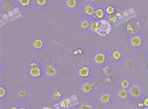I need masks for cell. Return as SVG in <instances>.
<instances>
[{
    "instance_id": "1",
    "label": "cell",
    "mask_w": 148,
    "mask_h": 109,
    "mask_svg": "<svg viewBox=\"0 0 148 109\" xmlns=\"http://www.w3.org/2000/svg\"><path fill=\"white\" fill-rule=\"evenodd\" d=\"M128 93L130 97L134 98L135 100H141L143 98V87L139 83H132L128 88Z\"/></svg>"
},
{
    "instance_id": "2",
    "label": "cell",
    "mask_w": 148,
    "mask_h": 109,
    "mask_svg": "<svg viewBox=\"0 0 148 109\" xmlns=\"http://www.w3.org/2000/svg\"><path fill=\"white\" fill-rule=\"evenodd\" d=\"M111 30H112V26L109 21L106 20L100 21V26H98V29L97 31L98 35H100V36H107V35L111 33Z\"/></svg>"
},
{
    "instance_id": "3",
    "label": "cell",
    "mask_w": 148,
    "mask_h": 109,
    "mask_svg": "<svg viewBox=\"0 0 148 109\" xmlns=\"http://www.w3.org/2000/svg\"><path fill=\"white\" fill-rule=\"evenodd\" d=\"M44 74L47 77H49V78H50V77L51 78L57 77L59 75L57 67L52 64H48L46 65V67H45V69H44Z\"/></svg>"
},
{
    "instance_id": "4",
    "label": "cell",
    "mask_w": 148,
    "mask_h": 109,
    "mask_svg": "<svg viewBox=\"0 0 148 109\" xmlns=\"http://www.w3.org/2000/svg\"><path fill=\"white\" fill-rule=\"evenodd\" d=\"M143 44V37L141 35H132L128 38V45L133 49L140 48Z\"/></svg>"
},
{
    "instance_id": "5",
    "label": "cell",
    "mask_w": 148,
    "mask_h": 109,
    "mask_svg": "<svg viewBox=\"0 0 148 109\" xmlns=\"http://www.w3.org/2000/svg\"><path fill=\"white\" fill-rule=\"evenodd\" d=\"M93 61L97 65H103L106 62V54L104 51H97L93 55Z\"/></svg>"
},
{
    "instance_id": "6",
    "label": "cell",
    "mask_w": 148,
    "mask_h": 109,
    "mask_svg": "<svg viewBox=\"0 0 148 109\" xmlns=\"http://www.w3.org/2000/svg\"><path fill=\"white\" fill-rule=\"evenodd\" d=\"M98 102H100L102 105H104L105 107L109 106V105L112 104V95H111V93H109V92L101 93L100 95V97H98Z\"/></svg>"
},
{
    "instance_id": "7",
    "label": "cell",
    "mask_w": 148,
    "mask_h": 109,
    "mask_svg": "<svg viewBox=\"0 0 148 109\" xmlns=\"http://www.w3.org/2000/svg\"><path fill=\"white\" fill-rule=\"evenodd\" d=\"M29 76L32 77V78H40L42 76V71L41 69L38 67V66H33V67H30L29 69Z\"/></svg>"
},
{
    "instance_id": "8",
    "label": "cell",
    "mask_w": 148,
    "mask_h": 109,
    "mask_svg": "<svg viewBox=\"0 0 148 109\" xmlns=\"http://www.w3.org/2000/svg\"><path fill=\"white\" fill-rule=\"evenodd\" d=\"M59 106L61 109H71L72 107H74L70 98H65V99L61 100L59 102Z\"/></svg>"
},
{
    "instance_id": "9",
    "label": "cell",
    "mask_w": 148,
    "mask_h": 109,
    "mask_svg": "<svg viewBox=\"0 0 148 109\" xmlns=\"http://www.w3.org/2000/svg\"><path fill=\"white\" fill-rule=\"evenodd\" d=\"M122 57H123V53L119 49H114L111 51V58L112 59V61L119 62L122 59Z\"/></svg>"
},
{
    "instance_id": "10",
    "label": "cell",
    "mask_w": 148,
    "mask_h": 109,
    "mask_svg": "<svg viewBox=\"0 0 148 109\" xmlns=\"http://www.w3.org/2000/svg\"><path fill=\"white\" fill-rule=\"evenodd\" d=\"M78 75L81 77H83V78H86V77L89 76L90 75V68L86 65L81 66L78 70Z\"/></svg>"
},
{
    "instance_id": "11",
    "label": "cell",
    "mask_w": 148,
    "mask_h": 109,
    "mask_svg": "<svg viewBox=\"0 0 148 109\" xmlns=\"http://www.w3.org/2000/svg\"><path fill=\"white\" fill-rule=\"evenodd\" d=\"M92 90H93V87L91 85V83H89L88 81H83L82 83V85H81V91H82L83 93L88 94L92 91Z\"/></svg>"
},
{
    "instance_id": "12",
    "label": "cell",
    "mask_w": 148,
    "mask_h": 109,
    "mask_svg": "<svg viewBox=\"0 0 148 109\" xmlns=\"http://www.w3.org/2000/svg\"><path fill=\"white\" fill-rule=\"evenodd\" d=\"M95 12H96V10H95L94 7L90 4H87L83 7V13L85 14L86 16H89V17H92L95 15Z\"/></svg>"
},
{
    "instance_id": "13",
    "label": "cell",
    "mask_w": 148,
    "mask_h": 109,
    "mask_svg": "<svg viewBox=\"0 0 148 109\" xmlns=\"http://www.w3.org/2000/svg\"><path fill=\"white\" fill-rule=\"evenodd\" d=\"M90 26V22L88 21V19L86 18H82L80 20V22H79V27L81 28L82 30H86L88 29Z\"/></svg>"
},
{
    "instance_id": "14",
    "label": "cell",
    "mask_w": 148,
    "mask_h": 109,
    "mask_svg": "<svg viewBox=\"0 0 148 109\" xmlns=\"http://www.w3.org/2000/svg\"><path fill=\"white\" fill-rule=\"evenodd\" d=\"M98 26H100V21L98 20H93L90 22V26L89 29L91 30V32L97 33V31L98 29Z\"/></svg>"
},
{
    "instance_id": "15",
    "label": "cell",
    "mask_w": 148,
    "mask_h": 109,
    "mask_svg": "<svg viewBox=\"0 0 148 109\" xmlns=\"http://www.w3.org/2000/svg\"><path fill=\"white\" fill-rule=\"evenodd\" d=\"M32 47L35 50H40V49L43 48V41L40 38H37V39H34L32 41Z\"/></svg>"
},
{
    "instance_id": "16",
    "label": "cell",
    "mask_w": 148,
    "mask_h": 109,
    "mask_svg": "<svg viewBox=\"0 0 148 109\" xmlns=\"http://www.w3.org/2000/svg\"><path fill=\"white\" fill-rule=\"evenodd\" d=\"M17 96L21 98V99H26L28 97V91L26 89H24V88L19 89L17 90Z\"/></svg>"
},
{
    "instance_id": "17",
    "label": "cell",
    "mask_w": 148,
    "mask_h": 109,
    "mask_svg": "<svg viewBox=\"0 0 148 109\" xmlns=\"http://www.w3.org/2000/svg\"><path fill=\"white\" fill-rule=\"evenodd\" d=\"M130 82L128 79L126 78H122L120 81H119V87L121 88V89H128L130 87Z\"/></svg>"
},
{
    "instance_id": "18",
    "label": "cell",
    "mask_w": 148,
    "mask_h": 109,
    "mask_svg": "<svg viewBox=\"0 0 148 109\" xmlns=\"http://www.w3.org/2000/svg\"><path fill=\"white\" fill-rule=\"evenodd\" d=\"M128 91L126 90V89H120L118 91V97L122 100H126L128 99Z\"/></svg>"
},
{
    "instance_id": "19",
    "label": "cell",
    "mask_w": 148,
    "mask_h": 109,
    "mask_svg": "<svg viewBox=\"0 0 148 109\" xmlns=\"http://www.w3.org/2000/svg\"><path fill=\"white\" fill-rule=\"evenodd\" d=\"M78 109H96V107H95V105L92 104L91 103L84 102V103H82L79 104Z\"/></svg>"
},
{
    "instance_id": "20",
    "label": "cell",
    "mask_w": 148,
    "mask_h": 109,
    "mask_svg": "<svg viewBox=\"0 0 148 109\" xmlns=\"http://www.w3.org/2000/svg\"><path fill=\"white\" fill-rule=\"evenodd\" d=\"M95 17L97 18V20L101 21L104 18V10L102 9H97L96 12H95Z\"/></svg>"
},
{
    "instance_id": "21",
    "label": "cell",
    "mask_w": 148,
    "mask_h": 109,
    "mask_svg": "<svg viewBox=\"0 0 148 109\" xmlns=\"http://www.w3.org/2000/svg\"><path fill=\"white\" fill-rule=\"evenodd\" d=\"M52 98L54 100H55V101L60 100L61 98H62V93H61V91L58 90H54L52 92Z\"/></svg>"
},
{
    "instance_id": "22",
    "label": "cell",
    "mask_w": 148,
    "mask_h": 109,
    "mask_svg": "<svg viewBox=\"0 0 148 109\" xmlns=\"http://www.w3.org/2000/svg\"><path fill=\"white\" fill-rule=\"evenodd\" d=\"M104 10H105V12L110 16V15H112V14L115 12V8H114V6H112V5H108L106 8H105Z\"/></svg>"
},
{
    "instance_id": "23",
    "label": "cell",
    "mask_w": 148,
    "mask_h": 109,
    "mask_svg": "<svg viewBox=\"0 0 148 109\" xmlns=\"http://www.w3.org/2000/svg\"><path fill=\"white\" fill-rule=\"evenodd\" d=\"M66 6L69 9H74L77 6L76 0H66Z\"/></svg>"
},
{
    "instance_id": "24",
    "label": "cell",
    "mask_w": 148,
    "mask_h": 109,
    "mask_svg": "<svg viewBox=\"0 0 148 109\" xmlns=\"http://www.w3.org/2000/svg\"><path fill=\"white\" fill-rule=\"evenodd\" d=\"M30 2H31V0H18V3L22 7H24V8H26V7L29 6Z\"/></svg>"
},
{
    "instance_id": "25",
    "label": "cell",
    "mask_w": 148,
    "mask_h": 109,
    "mask_svg": "<svg viewBox=\"0 0 148 109\" xmlns=\"http://www.w3.org/2000/svg\"><path fill=\"white\" fill-rule=\"evenodd\" d=\"M126 32H128V34L130 35H134L135 34V30L134 28H133V26L131 25V24H126Z\"/></svg>"
},
{
    "instance_id": "26",
    "label": "cell",
    "mask_w": 148,
    "mask_h": 109,
    "mask_svg": "<svg viewBox=\"0 0 148 109\" xmlns=\"http://www.w3.org/2000/svg\"><path fill=\"white\" fill-rule=\"evenodd\" d=\"M2 8H3V10H5V11H9V10L12 9V6L10 3L7 2V3H4V4H3Z\"/></svg>"
},
{
    "instance_id": "27",
    "label": "cell",
    "mask_w": 148,
    "mask_h": 109,
    "mask_svg": "<svg viewBox=\"0 0 148 109\" xmlns=\"http://www.w3.org/2000/svg\"><path fill=\"white\" fill-rule=\"evenodd\" d=\"M70 98V100H71V102H72V104H73V106H76V105H78L79 104V101H78V98H77V96L76 95H71L69 97Z\"/></svg>"
},
{
    "instance_id": "28",
    "label": "cell",
    "mask_w": 148,
    "mask_h": 109,
    "mask_svg": "<svg viewBox=\"0 0 148 109\" xmlns=\"http://www.w3.org/2000/svg\"><path fill=\"white\" fill-rule=\"evenodd\" d=\"M6 94H7V90L3 86H1L0 87V98L3 99L6 96Z\"/></svg>"
},
{
    "instance_id": "29",
    "label": "cell",
    "mask_w": 148,
    "mask_h": 109,
    "mask_svg": "<svg viewBox=\"0 0 148 109\" xmlns=\"http://www.w3.org/2000/svg\"><path fill=\"white\" fill-rule=\"evenodd\" d=\"M35 3H36V5L40 6V7H42V6L46 5L47 0H35Z\"/></svg>"
},
{
    "instance_id": "30",
    "label": "cell",
    "mask_w": 148,
    "mask_h": 109,
    "mask_svg": "<svg viewBox=\"0 0 148 109\" xmlns=\"http://www.w3.org/2000/svg\"><path fill=\"white\" fill-rule=\"evenodd\" d=\"M143 104H144V106H145V107H148V96L143 97Z\"/></svg>"
},
{
    "instance_id": "31",
    "label": "cell",
    "mask_w": 148,
    "mask_h": 109,
    "mask_svg": "<svg viewBox=\"0 0 148 109\" xmlns=\"http://www.w3.org/2000/svg\"><path fill=\"white\" fill-rule=\"evenodd\" d=\"M137 106H138L139 108H143V107H145L144 106V104H143V101L142 102H137Z\"/></svg>"
},
{
    "instance_id": "32",
    "label": "cell",
    "mask_w": 148,
    "mask_h": 109,
    "mask_svg": "<svg viewBox=\"0 0 148 109\" xmlns=\"http://www.w3.org/2000/svg\"><path fill=\"white\" fill-rule=\"evenodd\" d=\"M114 20V17L112 16V15H110L109 16V22H112V21Z\"/></svg>"
},
{
    "instance_id": "33",
    "label": "cell",
    "mask_w": 148,
    "mask_h": 109,
    "mask_svg": "<svg viewBox=\"0 0 148 109\" xmlns=\"http://www.w3.org/2000/svg\"><path fill=\"white\" fill-rule=\"evenodd\" d=\"M31 67H33V66H38V64H37V62H31V64H29Z\"/></svg>"
},
{
    "instance_id": "34",
    "label": "cell",
    "mask_w": 148,
    "mask_h": 109,
    "mask_svg": "<svg viewBox=\"0 0 148 109\" xmlns=\"http://www.w3.org/2000/svg\"><path fill=\"white\" fill-rule=\"evenodd\" d=\"M9 109H18V107H16V106H14V105H11Z\"/></svg>"
},
{
    "instance_id": "35",
    "label": "cell",
    "mask_w": 148,
    "mask_h": 109,
    "mask_svg": "<svg viewBox=\"0 0 148 109\" xmlns=\"http://www.w3.org/2000/svg\"><path fill=\"white\" fill-rule=\"evenodd\" d=\"M40 109H54L52 107H50V106H46V107H42V108H40Z\"/></svg>"
},
{
    "instance_id": "36",
    "label": "cell",
    "mask_w": 148,
    "mask_h": 109,
    "mask_svg": "<svg viewBox=\"0 0 148 109\" xmlns=\"http://www.w3.org/2000/svg\"><path fill=\"white\" fill-rule=\"evenodd\" d=\"M18 109H28V108H26V107H24V106H21V107H19Z\"/></svg>"
},
{
    "instance_id": "37",
    "label": "cell",
    "mask_w": 148,
    "mask_h": 109,
    "mask_svg": "<svg viewBox=\"0 0 148 109\" xmlns=\"http://www.w3.org/2000/svg\"><path fill=\"white\" fill-rule=\"evenodd\" d=\"M146 53L148 54V44L146 45Z\"/></svg>"
},
{
    "instance_id": "38",
    "label": "cell",
    "mask_w": 148,
    "mask_h": 109,
    "mask_svg": "<svg viewBox=\"0 0 148 109\" xmlns=\"http://www.w3.org/2000/svg\"><path fill=\"white\" fill-rule=\"evenodd\" d=\"M145 109H148V107H146V108H145Z\"/></svg>"
},
{
    "instance_id": "39",
    "label": "cell",
    "mask_w": 148,
    "mask_h": 109,
    "mask_svg": "<svg viewBox=\"0 0 148 109\" xmlns=\"http://www.w3.org/2000/svg\"><path fill=\"white\" fill-rule=\"evenodd\" d=\"M147 67H148V64H147Z\"/></svg>"
}]
</instances>
